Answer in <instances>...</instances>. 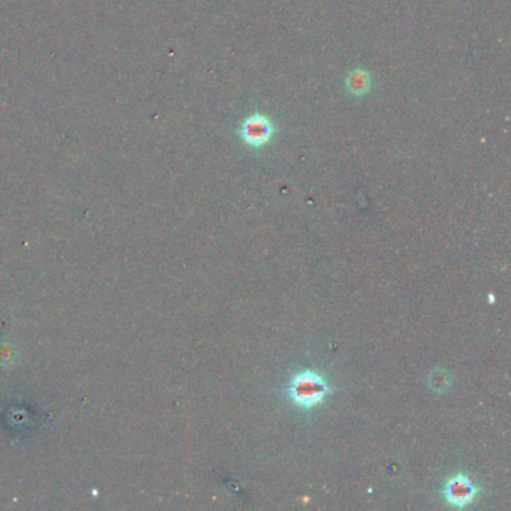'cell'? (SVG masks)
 <instances>
[{
  "label": "cell",
  "instance_id": "1",
  "mask_svg": "<svg viewBox=\"0 0 511 511\" xmlns=\"http://www.w3.org/2000/svg\"><path fill=\"white\" fill-rule=\"evenodd\" d=\"M285 394L297 408L312 410L326 402L330 394V385L323 375L308 369L291 378Z\"/></svg>",
  "mask_w": 511,
  "mask_h": 511
},
{
  "label": "cell",
  "instance_id": "2",
  "mask_svg": "<svg viewBox=\"0 0 511 511\" xmlns=\"http://www.w3.org/2000/svg\"><path fill=\"white\" fill-rule=\"evenodd\" d=\"M274 134H276L274 123L266 115H261V112H255V115L246 119L239 128V135L244 141V144L253 149L267 146Z\"/></svg>",
  "mask_w": 511,
  "mask_h": 511
},
{
  "label": "cell",
  "instance_id": "3",
  "mask_svg": "<svg viewBox=\"0 0 511 511\" xmlns=\"http://www.w3.org/2000/svg\"><path fill=\"white\" fill-rule=\"evenodd\" d=\"M441 494L450 505L462 508L476 499L478 494V486L469 477L458 474L447 480Z\"/></svg>",
  "mask_w": 511,
  "mask_h": 511
},
{
  "label": "cell",
  "instance_id": "4",
  "mask_svg": "<svg viewBox=\"0 0 511 511\" xmlns=\"http://www.w3.org/2000/svg\"><path fill=\"white\" fill-rule=\"evenodd\" d=\"M345 87L353 97H365L372 89V75L366 69L357 68L348 74L345 80Z\"/></svg>",
  "mask_w": 511,
  "mask_h": 511
}]
</instances>
